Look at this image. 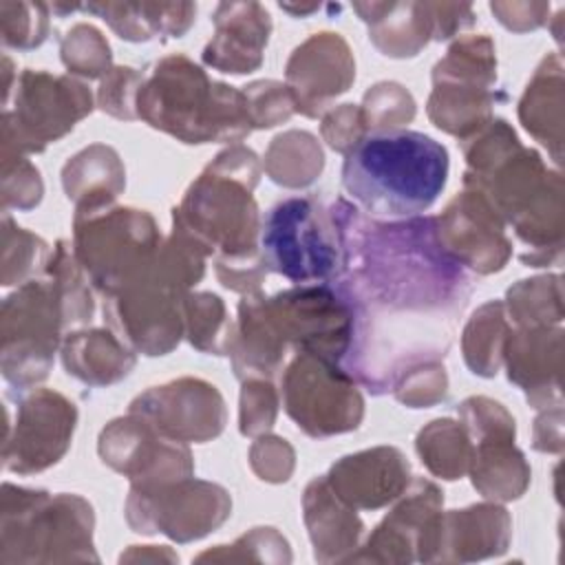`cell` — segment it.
<instances>
[{"mask_svg":"<svg viewBox=\"0 0 565 565\" xmlns=\"http://www.w3.org/2000/svg\"><path fill=\"white\" fill-rule=\"evenodd\" d=\"M329 212L344 249L333 289L353 322L342 366L382 395L404 371L448 353L472 285L441 249L433 216L377 221L344 199H335Z\"/></svg>","mask_w":565,"mask_h":565,"instance_id":"1","label":"cell"},{"mask_svg":"<svg viewBox=\"0 0 565 565\" xmlns=\"http://www.w3.org/2000/svg\"><path fill=\"white\" fill-rule=\"evenodd\" d=\"M468 170L463 188L486 196L525 252L521 263L547 267L563 252V177L550 170L541 154L521 146L505 119L492 117L483 128L461 141Z\"/></svg>","mask_w":565,"mask_h":565,"instance_id":"2","label":"cell"},{"mask_svg":"<svg viewBox=\"0 0 565 565\" xmlns=\"http://www.w3.org/2000/svg\"><path fill=\"white\" fill-rule=\"evenodd\" d=\"M347 194L377 221H404L426 212L448 181V150L415 130L369 132L344 154Z\"/></svg>","mask_w":565,"mask_h":565,"instance_id":"3","label":"cell"},{"mask_svg":"<svg viewBox=\"0 0 565 565\" xmlns=\"http://www.w3.org/2000/svg\"><path fill=\"white\" fill-rule=\"evenodd\" d=\"M137 119L183 143H238L254 130L243 90L210 79L181 53L152 64L137 95Z\"/></svg>","mask_w":565,"mask_h":565,"instance_id":"4","label":"cell"},{"mask_svg":"<svg viewBox=\"0 0 565 565\" xmlns=\"http://www.w3.org/2000/svg\"><path fill=\"white\" fill-rule=\"evenodd\" d=\"M260 179L254 150L232 143L192 181L172 210V230L196 243L207 256L241 258L260 254V214L252 196Z\"/></svg>","mask_w":565,"mask_h":565,"instance_id":"5","label":"cell"},{"mask_svg":"<svg viewBox=\"0 0 565 565\" xmlns=\"http://www.w3.org/2000/svg\"><path fill=\"white\" fill-rule=\"evenodd\" d=\"M207 254L172 230L150 269L110 298L104 318L110 329L143 355H166L185 335L183 300L205 274Z\"/></svg>","mask_w":565,"mask_h":565,"instance_id":"6","label":"cell"},{"mask_svg":"<svg viewBox=\"0 0 565 565\" xmlns=\"http://www.w3.org/2000/svg\"><path fill=\"white\" fill-rule=\"evenodd\" d=\"M0 512L2 565L99 561L93 547V508L77 494L4 483Z\"/></svg>","mask_w":565,"mask_h":565,"instance_id":"7","label":"cell"},{"mask_svg":"<svg viewBox=\"0 0 565 565\" xmlns=\"http://www.w3.org/2000/svg\"><path fill=\"white\" fill-rule=\"evenodd\" d=\"M161 243V232L146 210L110 205L73 218V254L104 298L143 276Z\"/></svg>","mask_w":565,"mask_h":565,"instance_id":"8","label":"cell"},{"mask_svg":"<svg viewBox=\"0 0 565 565\" xmlns=\"http://www.w3.org/2000/svg\"><path fill=\"white\" fill-rule=\"evenodd\" d=\"M258 247L267 271L296 285L335 282L344 267L338 225L313 196L276 203L260 223Z\"/></svg>","mask_w":565,"mask_h":565,"instance_id":"9","label":"cell"},{"mask_svg":"<svg viewBox=\"0 0 565 565\" xmlns=\"http://www.w3.org/2000/svg\"><path fill=\"white\" fill-rule=\"evenodd\" d=\"M68 333L60 291L44 269L2 302V375L18 391L46 380L53 355Z\"/></svg>","mask_w":565,"mask_h":565,"instance_id":"10","label":"cell"},{"mask_svg":"<svg viewBox=\"0 0 565 565\" xmlns=\"http://www.w3.org/2000/svg\"><path fill=\"white\" fill-rule=\"evenodd\" d=\"M494 42L488 35H463L433 68L428 97L430 121L461 141L492 119V106L503 99L497 88Z\"/></svg>","mask_w":565,"mask_h":565,"instance_id":"11","label":"cell"},{"mask_svg":"<svg viewBox=\"0 0 565 565\" xmlns=\"http://www.w3.org/2000/svg\"><path fill=\"white\" fill-rule=\"evenodd\" d=\"M90 110L93 95L84 82L46 71H22L13 108L2 113V159L42 152Z\"/></svg>","mask_w":565,"mask_h":565,"instance_id":"12","label":"cell"},{"mask_svg":"<svg viewBox=\"0 0 565 565\" xmlns=\"http://www.w3.org/2000/svg\"><path fill=\"white\" fill-rule=\"evenodd\" d=\"M287 415L309 437L355 430L364 417V399L340 362L316 353H296L280 377Z\"/></svg>","mask_w":565,"mask_h":565,"instance_id":"13","label":"cell"},{"mask_svg":"<svg viewBox=\"0 0 565 565\" xmlns=\"http://www.w3.org/2000/svg\"><path fill=\"white\" fill-rule=\"evenodd\" d=\"M232 514L225 488L194 477L130 486L126 521L139 534H166L177 543H190L214 532Z\"/></svg>","mask_w":565,"mask_h":565,"instance_id":"14","label":"cell"},{"mask_svg":"<svg viewBox=\"0 0 565 565\" xmlns=\"http://www.w3.org/2000/svg\"><path fill=\"white\" fill-rule=\"evenodd\" d=\"M265 320L278 342L296 353L344 360L351 342V311L331 282L296 285L274 296H260Z\"/></svg>","mask_w":565,"mask_h":565,"instance_id":"15","label":"cell"},{"mask_svg":"<svg viewBox=\"0 0 565 565\" xmlns=\"http://www.w3.org/2000/svg\"><path fill=\"white\" fill-rule=\"evenodd\" d=\"M77 424L75 404L57 391L33 388L18 402L15 424L7 428L2 463L18 475L55 466L68 450Z\"/></svg>","mask_w":565,"mask_h":565,"instance_id":"16","label":"cell"},{"mask_svg":"<svg viewBox=\"0 0 565 565\" xmlns=\"http://www.w3.org/2000/svg\"><path fill=\"white\" fill-rule=\"evenodd\" d=\"M106 466L128 477L132 486H157L192 477L188 444L161 435L143 417L128 413L104 426L97 441Z\"/></svg>","mask_w":565,"mask_h":565,"instance_id":"17","label":"cell"},{"mask_svg":"<svg viewBox=\"0 0 565 565\" xmlns=\"http://www.w3.org/2000/svg\"><path fill=\"white\" fill-rule=\"evenodd\" d=\"M128 413L143 417L161 435L183 444H205L218 437L227 422L218 388L199 377H179L152 386L130 402Z\"/></svg>","mask_w":565,"mask_h":565,"instance_id":"18","label":"cell"},{"mask_svg":"<svg viewBox=\"0 0 565 565\" xmlns=\"http://www.w3.org/2000/svg\"><path fill=\"white\" fill-rule=\"evenodd\" d=\"M435 236L455 263L483 276L501 271L512 256L505 223L486 196L472 188H463L435 216Z\"/></svg>","mask_w":565,"mask_h":565,"instance_id":"19","label":"cell"},{"mask_svg":"<svg viewBox=\"0 0 565 565\" xmlns=\"http://www.w3.org/2000/svg\"><path fill=\"white\" fill-rule=\"evenodd\" d=\"M285 79L296 113L322 115L355 79V60L347 40L331 31L309 35L289 55Z\"/></svg>","mask_w":565,"mask_h":565,"instance_id":"20","label":"cell"},{"mask_svg":"<svg viewBox=\"0 0 565 565\" xmlns=\"http://www.w3.org/2000/svg\"><path fill=\"white\" fill-rule=\"evenodd\" d=\"M512 521L505 508L479 503L463 510L437 512L426 527L417 561H477L508 550Z\"/></svg>","mask_w":565,"mask_h":565,"instance_id":"21","label":"cell"},{"mask_svg":"<svg viewBox=\"0 0 565 565\" xmlns=\"http://www.w3.org/2000/svg\"><path fill=\"white\" fill-rule=\"evenodd\" d=\"M329 488L355 510L397 501L411 483V466L393 446H377L338 459L324 475Z\"/></svg>","mask_w":565,"mask_h":565,"instance_id":"22","label":"cell"},{"mask_svg":"<svg viewBox=\"0 0 565 565\" xmlns=\"http://www.w3.org/2000/svg\"><path fill=\"white\" fill-rule=\"evenodd\" d=\"M503 362L508 380L514 382L534 408L561 406L563 373V329L516 327L505 342Z\"/></svg>","mask_w":565,"mask_h":565,"instance_id":"23","label":"cell"},{"mask_svg":"<svg viewBox=\"0 0 565 565\" xmlns=\"http://www.w3.org/2000/svg\"><path fill=\"white\" fill-rule=\"evenodd\" d=\"M444 492L428 479H413L399 494L397 505L371 532L360 554L347 561H382V563H411L417 561L422 536L441 510Z\"/></svg>","mask_w":565,"mask_h":565,"instance_id":"24","label":"cell"},{"mask_svg":"<svg viewBox=\"0 0 565 565\" xmlns=\"http://www.w3.org/2000/svg\"><path fill=\"white\" fill-rule=\"evenodd\" d=\"M212 20L216 31L203 49V64L232 75L256 71L271 35L269 11L258 2H221Z\"/></svg>","mask_w":565,"mask_h":565,"instance_id":"25","label":"cell"},{"mask_svg":"<svg viewBox=\"0 0 565 565\" xmlns=\"http://www.w3.org/2000/svg\"><path fill=\"white\" fill-rule=\"evenodd\" d=\"M302 510L318 561H344L347 552L358 547L364 530L358 510L347 505L329 488L324 477L309 481L302 497Z\"/></svg>","mask_w":565,"mask_h":565,"instance_id":"26","label":"cell"},{"mask_svg":"<svg viewBox=\"0 0 565 565\" xmlns=\"http://www.w3.org/2000/svg\"><path fill=\"white\" fill-rule=\"evenodd\" d=\"M62 185L75 214L97 212L110 207L124 192L126 170L110 146L93 143L64 163Z\"/></svg>","mask_w":565,"mask_h":565,"instance_id":"27","label":"cell"},{"mask_svg":"<svg viewBox=\"0 0 565 565\" xmlns=\"http://www.w3.org/2000/svg\"><path fill=\"white\" fill-rule=\"evenodd\" d=\"M135 351L108 329H77L62 340V364L88 386H108L135 369Z\"/></svg>","mask_w":565,"mask_h":565,"instance_id":"28","label":"cell"},{"mask_svg":"<svg viewBox=\"0 0 565 565\" xmlns=\"http://www.w3.org/2000/svg\"><path fill=\"white\" fill-rule=\"evenodd\" d=\"M353 11L382 55L413 57L433 40L428 2H353Z\"/></svg>","mask_w":565,"mask_h":565,"instance_id":"29","label":"cell"},{"mask_svg":"<svg viewBox=\"0 0 565 565\" xmlns=\"http://www.w3.org/2000/svg\"><path fill=\"white\" fill-rule=\"evenodd\" d=\"M519 119L523 128L541 141L552 159L561 166L563 157V62L558 53H550L536 66L521 102Z\"/></svg>","mask_w":565,"mask_h":565,"instance_id":"30","label":"cell"},{"mask_svg":"<svg viewBox=\"0 0 565 565\" xmlns=\"http://www.w3.org/2000/svg\"><path fill=\"white\" fill-rule=\"evenodd\" d=\"M82 9L99 15L128 42H148L159 35L181 38L196 15L192 2H90Z\"/></svg>","mask_w":565,"mask_h":565,"instance_id":"31","label":"cell"},{"mask_svg":"<svg viewBox=\"0 0 565 565\" xmlns=\"http://www.w3.org/2000/svg\"><path fill=\"white\" fill-rule=\"evenodd\" d=\"M472 446L475 452L468 472L479 494L492 501H514L527 490L530 466L514 446V437L481 439Z\"/></svg>","mask_w":565,"mask_h":565,"instance_id":"32","label":"cell"},{"mask_svg":"<svg viewBox=\"0 0 565 565\" xmlns=\"http://www.w3.org/2000/svg\"><path fill=\"white\" fill-rule=\"evenodd\" d=\"M512 327L501 300L481 305L461 333V351L468 369L481 377H494L503 364Z\"/></svg>","mask_w":565,"mask_h":565,"instance_id":"33","label":"cell"},{"mask_svg":"<svg viewBox=\"0 0 565 565\" xmlns=\"http://www.w3.org/2000/svg\"><path fill=\"white\" fill-rule=\"evenodd\" d=\"M263 168L267 177L282 188H307L320 177L324 154L311 132L287 130L271 139Z\"/></svg>","mask_w":565,"mask_h":565,"instance_id":"34","label":"cell"},{"mask_svg":"<svg viewBox=\"0 0 565 565\" xmlns=\"http://www.w3.org/2000/svg\"><path fill=\"white\" fill-rule=\"evenodd\" d=\"M417 455L422 463L435 475L446 481L461 479L472 461V439L461 422L441 417L433 419L417 433L415 439Z\"/></svg>","mask_w":565,"mask_h":565,"instance_id":"35","label":"cell"},{"mask_svg":"<svg viewBox=\"0 0 565 565\" xmlns=\"http://www.w3.org/2000/svg\"><path fill=\"white\" fill-rule=\"evenodd\" d=\"M508 320L516 327H556L563 322V285L558 274L519 280L505 294Z\"/></svg>","mask_w":565,"mask_h":565,"instance_id":"36","label":"cell"},{"mask_svg":"<svg viewBox=\"0 0 565 565\" xmlns=\"http://www.w3.org/2000/svg\"><path fill=\"white\" fill-rule=\"evenodd\" d=\"M183 324L188 342L214 355H227L232 335V322L227 318L223 300L212 291L188 294L183 300Z\"/></svg>","mask_w":565,"mask_h":565,"instance_id":"37","label":"cell"},{"mask_svg":"<svg viewBox=\"0 0 565 565\" xmlns=\"http://www.w3.org/2000/svg\"><path fill=\"white\" fill-rule=\"evenodd\" d=\"M49 245L33 232L18 227L9 212L2 214V285H24L40 276L49 263Z\"/></svg>","mask_w":565,"mask_h":565,"instance_id":"38","label":"cell"},{"mask_svg":"<svg viewBox=\"0 0 565 565\" xmlns=\"http://www.w3.org/2000/svg\"><path fill=\"white\" fill-rule=\"evenodd\" d=\"M60 55L68 73L79 77H104L110 66V46L99 29L93 24H75L66 31V35L60 42Z\"/></svg>","mask_w":565,"mask_h":565,"instance_id":"39","label":"cell"},{"mask_svg":"<svg viewBox=\"0 0 565 565\" xmlns=\"http://www.w3.org/2000/svg\"><path fill=\"white\" fill-rule=\"evenodd\" d=\"M360 113L366 132L402 130L415 117V99L402 84L380 82L364 93Z\"/></svg>","mask_w":565,"mask_h":565,"instance_id":"40","label":"cell"},{"mask_svg":"<svg viewBox=\"0 0 565 565\" xmlns=\"http://www.w3.org/2000/svg\"><path fill=\"white\" fill-rule=\"evenodd\" d=\"M51 7L44 2H0V33L4 46L35 49L46 40Z\"/></svg>","mask_w":565,"mask_h":565,"instance_id":"41","label":"cell"},{"mask_svg":"<svg viewBox=\"0 0 565 565\" xmlns=\"http://www.w3.org/2000/svg\"><path fill=\"white\" fill-rule=\"evenodd\" d=\"M446 391L448 375L439 362H422L404 371L393 386L397 402L408 408H430L446 397Z\"/></svg>","mask_w":565,"mask_h":565,"instance_id":"42","label":"cell"},{"mask_svg":"<svg viewBox=\"0 0 565 565\" xmlns=\"http://www.w3.org/2000/svg\"><path fill=\"white\" fill-rule=\"evenodd\" d=\"M278 413V393L265 377H247L241 388L238 428L245 437H258L267 433Z\"/></svg>","mask_w":565,"mask_h":565,"instance_id":"43","label":"cell"},{"mask_svg":"<svg viewBox=\"0 0 565 565\" xmlns=\"http://www.w3.org/2000/svg\"><path fill=\"white\" fill-rule=\"evenodd\" d=\"M247 102L252 128H271L287 121L296 108L294 99L282 82L260 79L241 88Z\"/></svg>","mask_w":565,"mask_h":565,"instance_id":"44","label":"cell"},{"mask_svg":"<svg viewBox=\"0 0 565 565\" xmlns=\"http://www.w3.org/2000/svg\"><path fill=\"white\" fill-rule=\"evenodd\" d=\"M459 422L468 430L472 444H477L481 439L516 435L514 417L505 411V406L490 397H483V395H475V397H468L461 402Z\"/></svg>","mask_w":565,"mask_h":565,"instance_id":"45","label":"cell"},{"mask_svg":"<svg viewBox=\"0 0 565 565\" xmlns=\"http://www.w3.org/2000/svg\"><path fill=\"white\" fill-rule=\"evenodd\" d=\"M143 75L132 66H113L99 84L97 106L117 119H137V95Z\"/></svg>","mask_w":565,"mask_h":565,"instance_id":"46","label":"cell"},{"mask_svg":"<svg viewBox=\"0 0 565 565\" xmlns=\"http://www.w3.org/2000/svg\"><path fill=\"white\" fill-rule=\"evenodd\" d=\"M40 170L24 157L2 159V210H31L42 201Z\"/></svg>","mask_w":565,"mask_h":565,"instance_id":"47","label":"cell"},{"mask_svg":"<svg viewBox=\"0 0 565 565\" xmlns=\"http://www.w3.org/2000/svg\"><path fill=\"white\" fill-rule=\"evenodd\" d=\"M294 448L276 435H258L249 448V463L258 479L269 483H282L294 472Z\"/></svg>","mask_w":565,"mask_h":565,"instance_id":"48","label":"cell"},{"mask_svg":"<svg viewBox=\"0 0 565 565\" xmlns=\"http://www.w3.org/2000/svg\"><path fill=\"white\" fill-rule=\"evenodd\" d=\"M322 139L333 148L335 152L349 154L369 132L362 121L360 106L355 104H342L338 108H331L322 115Z\"/></svg>","mask_w":565,"mask_h":565,"instance_id":"49","label":"cell"},{"mask_svg":"<svg viewBox=\"0 0 565 565\" xmlns=\"http://www.w3.org/2000/svg\"><path fill=\"white\" fill-rule=\"evenodd\" d=\"M214 269L223 287L238 291L243 296L260 291V285L265 282V276H267V267L260 254L241 256V258H216Z\"/></svg>","mask_w":565,"mask_h":565,"instance_id":"50","label":"cell"},{"mask_svg":"<svg viewBox=\"0 0 565 565\" xmlns=\"http://www.w3.org/2000/svg\"><path fill=\"white\" fill-rule=\"evenodd\" d=\"M494 18L514 33H525L543 26L550 15L547 2H490Z\"/></svg>","mask_w":565,"mask_h":565,"instance_id":"51","label":"cell"},{"mask_svg":"<svg viewBox=\"0 0 565 565\" xmlns=\"http://www.w3.org/2000/svg\"><path fill=\"white\" fill-rule=\"evenodd\" d=\"M428 15H430L433 40H448L475 24V11L470 4L428 2Z\"/></svg>","mask_w":565,"mask_h":565,"instance_id":"52","label":"cell"},{"mask_svg":"<svg viewBox=\"0 0 565 565\" xmlns=\"http://www.w3.org/2000/svg\"><path fill=\"white\" fill-rule=\"evenodd\" d=\"M534 448L541 452L563 450V408L550 406L534 422Z\"/></svg>","mask_w":565,"mask_h":565,"instance_id":"53","label":"cell"},{"mask_svg":"<svg viewBox=\"0 0 565 565\" xmlns=\"http://www.w3.org/2000/svg\"><path fill=\"white\" fill-rule=\"evenodd\" d=\"M278 7L291 15H309L320 9V4H287V2H280Z\"/></svg>","mask_w":565,"mask_h":565,"instance_id":"54","label":"cell"}]
</instances>
